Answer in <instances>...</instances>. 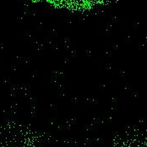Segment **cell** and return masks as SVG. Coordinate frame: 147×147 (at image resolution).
Segmentation results:
<instances>
[{"label": "cell", "instance_id": "obj_1", "mask_svg": "<svg viewBox=\"0 0 147 147\" xmlns=\"http://www.w3.org/2000/svg\"><path fill=\"white\" fill-rule=\"evenodd\" d=\"M49 2L56 3L60 6L69 9H87L91 7L98 0H47Z\"/></svg>", "mask_w": 147, "mask_h": 147}]
</instances>
